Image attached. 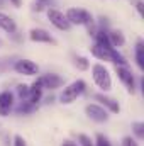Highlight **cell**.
I'll return each instance as SVG.
<instances>
[{"label": "cell", "instance_id": "cell-1", "mask_svg": "<svg viewBox=\"0 0 144 146\" xmlns=\"http://www.w3.org/2000/svg\"><path fill=\"white\" fill-rule=\"evenodd\" d=\"M85 82L83 80H75L71 82L68 87L63 88V94H61V102L63 104H71L73 100H76V97H80L83 92H85Z\"/></svg>", "mask_w": 144, "mask_h": 146}, {"label": "cell", "instance_id": "cell-2", "mask_svg": "<svg viewBox=\"0 0 144 146\" xmlns=\"http://www.w3.org/2000/svg\"><path fill=\"white\" fill-rule=\"evenodd\" d=\"M92 75H93V80H95V83L104 90V92H107L112 88V80H110V73L108 70L104 66V65H100V63H97V65H93L92 66Z\"/></svg>", "mask_w": 144, "mask_h": 146}, {"label": "cell", "instance_id": "cell-3", "mask_svg": "<svg viewBox=\"0 0 144 146\" xmlns=\"http://www.w3.org/2000/svg\"><path fill=\"white\" fill-rule=\"evenodd\" d=\"M66 15V19L70 21V24H75V26H92V14L90 12H87L85 9H68V12L65 14Z\"/></svg>", "mask_w": 144, "mask_h": 146}, {"label": "cell", "instance_id": "cell-4", "mask_svg": "<svg viewBox=\"0 0 144 146\" xmlns=\"http://www.w3.org/2000/svg\"><path fill=\"white\" fill-rule=\"evenodd\" d=\"M48 19H49V22H51L56 29H59V31H70V27H71V24H70V21L66 19V15H65L63 12L56 10V9H48Z\"/></svg>", "mask_w": 144, "mask_h": 146}, {"label": "cell", "instance_id": "cell-5", "mask_svg": "<svg viewBox=\"0 0 144 146\" xmlns=\"http://www.w3.org/2000/svg\"><path fill=\"white\" fill-rule=\"evenodd\" d=\"M85 112H87V115L92 119V121H95V122H105L108 119V112L102 106H95V104H88L87 107H85Z\"/></svg>", "mask_w": 144, "mask_h": 146}, {"label": "cell", "instance_id": "cell-6", "mask_svg": "<svg viewBox=\"0 0 144 146\" xmlns=\"http://www.w3.org/2000/svg\"><path fill=\"white\" fill-rule=\"evenodd\" d=\"M14 70L20 75H36L39 72V66H37L34 61H29V60H19L15 65H14Z\"/></svg>", "mask_w": 144, "mask_h": 146}, {"label": "cell", "instance_id": "cell-7", "mask_svg": "<svg viewBox=\"0 0 144 146\" xmlns=\"http://www.w3.org/2000/svg\"><path fill=\"white\" fill-rule=\"evenodd\" d=\"M117 76L126 83V87H127V90L131 92V94H134V87H136V80H134V75L129 72L126 66H117Z\"/></svg>", "mask_w": 144, "mask_h": 146}, {"label": "cell", "instance_id": "cell-8", "mask_svg": "<svg viewBox=\"0 0 144 146\" xmlns=\"http://www.w3.org/2000/svg\"><path fill=\"white\" fill-rule=\"evenodd\" d=\"M39 82L42 85V88H58L63 85V78L54 75V73H49V75H44V76H39Z\"/></svg>", "mask_w": 144, "mask_h": 146}, {"label": "cell", "instance_id": "cell-9", "mask_svg": "<svg viewBox=\"0 0 144 146\" xmlns=\"http://www.w3.org/2000/svg\"><path fill=\"white\" fill-rule=\"evenodd\" d=\"M29 39L34 41V42H51V44L56 42V39L51 36L48 31H44V29H32L29 33Z\"/></svg>", "mask_w": 144, "mask_h": 146}, {"label": "cell", "instance_id": "cell-10", "mask_svg": "<svg viewBox=\"0 0 144 146\" xmlns=\"http://www.w3.org/2000/svg\"><path fill=\"white\" fill-rule=\"evenodd\" d=\"M14 106V95L12 92H2L0 94V115H7Z\"/></svg>", "mask_w": 144, "mask_h": 146}, {"label": "cell", "instance_id": "cell-11", "mask_svg": "<svg viewBox=\"0 0 144 146\" xmlns=\"http://www.w3.org/2000/svg\"><path fill=\"white\" fill-rule=\"evenodd\" d=\"M0 29H3V31L9 33V34H15V31H17L15 22H14L7 14H2V12H0Z\"/></svg>", "mask_w": 144, "mask_h": 146}, {"label": "cell", "instance_id": "cell-12", "mask_svg": "<svg viewBox=\"0 0 144 146\" xmlns=\"http://www.w3.org/2000/svg\"><path fill=\"white\" fill-rule=\"evenodd\" d=\"M95 99H97V100H100L104 106H107L108 110H112V112H119V110H120V106H119L114 99H110V97L104 95V94H95Z\"/></svg>", "mask_w": 144, "mask_h": 146}, {"label": "cell", "instance_id": "cell-13", "mask_svg": "<svg viewBox=\"0 0 144 146\" xmlns=\"http://www.w3.org/2000/svg\"><path fill=\"white\" fill-rule=\"evenodd\" d=\"M108 36V41H110V46L112 48H119V46H124V36H122V33H119V31H112V33H107Z\"/></svg>", "mask_w": 144, "mask_h": 146}, {"label": "cell", "instance_id": "cell-14", "mask_svg": "<svg viewBox=\"0 0 144 146\" xmlns=\"http://www.w3.org/2000/svg\"><path fill=\"white\" fill-rule=\"evenodd\" d=\"M136 61H137V66L144 70V44L141 39L136 42Z\"/></svg>", "mask_w": 144, "mask_h": 146}, {"label": "cell", "instance_id": "cell-15", "mask_svg": "<svg viewBox=\"0 0 144 146\" xmlns=\"http://www.w3.org/2000/svg\"><path fill=\"white\" fill-rule=\"evenodd\" d=\"M95 39H97V46L105 48V49L112 48V46H110V41H108V36H107V33H105V31H98V33L95 34Z\"/></svg>", "mask_w": 144, "mask_h": 146}, {"label": "cell", "instance_id": "cell-16", "mask_svg": "<svg viewBox=\"0 0 144 146\" xmlns=\"http://www.w3.org/2000/svg\"><path fill=\"white\" fill-rule=\"evenodd\" d=\"M75 65H76L78 70H87L88 68V60L83 58V56H76L75 58Z\"/></svg>", "mask_w": 144, "mask_h": 146}, {"label": "cell", "instance_id": "cell-17", "mask_svg": "<svg viewBox=\"0 0 144 146\" xmlns=\"http://www.w3.org/2000/svg\"><path fill=\"white\" fill-rule=\"evenodd\" d=\"M132 131L136 133V136H137L139 139L144 138V124L143 122H134V124H132Z\"/></svg>", "mask_w": 144, "mask_h": 146}, {"label": "cell", "instance_id": "cell-18", "mask_svg": "<svg viewBox=\"0 0 144 146\" xmlns=\"http://www.w3.org/2000/svg\"><path fill=\"white\" fill-rule=\"evenodd\" d=\"M78 141H80V145L81 146H93L92 145V141H90V138L85 136V134H78Z\"/></svg>", "mask_w": 144, "mask_h": 146}, {"label": "cell", "instance_id": "cell-19", "mask_svg": "<svg viewBox=\"0 0 144 146\" xmlns=\"http://www.w3.org/2000/svg\"><path fill=\"white\" fill-rule=\"evenodd\" d=\"M97 146H110V143L104 134H97Z\"/></svg>", "mask_w": 144, "mask_h": 146}, {"label": "cell", "instance_id": "cell-20", "mask_svg": "<svg viewBox=\"0 0 144 146\" xmlns=\"http://www.w3.org/2000/svg\"><path fill=\"white\" fill-rule=\"evenodd\" d=\"M17 94H19L20 97H27V95H29V87H27V85H19V87H17Z\"/></svg>", "mask_w": 144, "mask_h": 146}, {"label": "cell", "instance_id": "cell-21", "mask_svg": "<svg viewBox=\"0 0 144 146\" xmlns=\"http://www.w3.org/2000/svg\"><path fill=\"white\" fill-rule=\"evenodd\" d=\"M122 146H139V145H137L132 138H129V136H127V138H124V139H122Z\"/></svg>", "mask_w": 144, "mask_h": 146}, {"label": "cell", "instance_id": "cell-22", "mask_svg": "<svg viewBox=\"0 0 144 146\" xmlns=\"http://www.w3.org/2000/svg\"><path fill=\"white\" fill-rule=\"evenodd\" d=\"M14 146H26V139L17 134V136L14 138Z\"/></svg>", "mask_w": 144, "mask_h": 146}, {"label": "cell", "instance_id": "cell-23", "mask_svg": "<svg viewBox=\"0 0 144 146\" xmlns=\"http://www.w3.org/2000/svg\"><path fill=\"white\" fill-rule=\"evenodd\" d=\"M63 146H78V145H76V143H73V141H65Z\"/></svg>", "mask_w": 144, "mask_h": 146}, {"label": "cell", "instance_id": "cell-24", "mask_svg": "<svg viewBox=\"0 0 144 146\" xmlns=\"http://www.w3.org/2000/svg\"><path fill=\"white\" fill-rule=\"evenodd\" d=\"M10 2H12L15 7H19V5H20V0H10Z\"/></svg>", "mask_w": 144, "mask_h": 146}, {"label": "cell", "instance_id": "cell-25", "mask_svg": "<svg viewBox=\"0 0 144 146\" xmlns=\"http://www.w3.org/2000/svg\"><path fill=\"white\" fill-rule=\"evenodd\" d=\"M137 10L143 12V3H141V2H137Z\"/></svg>", "mask_w": 144, "mask_h": 146}]
</instances>
